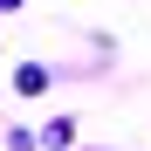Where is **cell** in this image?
I'll use <instances>...</instances> for the list:
<instances>
[{
    "mask_svg": "<svg viewBox=\"0 0 151 151\" xmlns=\"http://www.w3.org/2000/svg\"><path fill=\"white\" fill-rule=\"evenodd\" d=\"M14 7H21V0H0V14H14Z\"/></svg>",
    "mask_w": 151,
    "mask_h": 151,
    "instance_id": "2",
    "label": "cell"
},
{
    "mask_svg": "<svg viewBox=\"0 0 151 151\" xmlns=\"http://www.w3.org/2000/svg\"><path fill=\"white\" fill-rule=\"evenodd\" d=\"M14 89H21V96H41V89H48V69H41V62H28V69L14 76Z\"/></svg>",
    "mask_w": 151,
    "mask_h": 151,
    "instance_id": "1",
    "label": "cell"
}]
</instances>
